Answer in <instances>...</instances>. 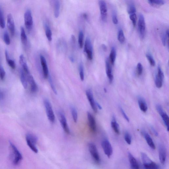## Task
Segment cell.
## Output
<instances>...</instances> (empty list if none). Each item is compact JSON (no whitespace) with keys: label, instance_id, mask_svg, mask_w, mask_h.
Returning <instances> with one entry per match:
<instances>
[{"label":"cell","instance_id":"6da1fadb","mask_svg":"<svg viewBox=\"0 0 169 169\" xmlns=\"http://www.w3.org/2000/svg\"><path fill=\"white\" fill-rule=\"evenodd\" d=\"M9 144L12 162L14 165H18L22 161L23 156L17 147L11 142L10 141Z\"/></svg>","mask_w":169,"mask_h":169},{"label":"cell","instance_id":"7a4b0ae2","mask_svg":"<svg viewBox=\"0 0 169 169\" xmlns=\"http://www.w3.org/2000/svg\"><path fill=\"white\" fill-rule=\"evenodd\" d=\"M141 157L145 169H159V166L152 161L146 153H141Z\"/></svg>","mask_w":169,"mask_h":169},{"label":"cell","instance_id":"3957f363","mask_svg":"<svg viewBox=\"0 0 169 169\" xmlns=\"http://www.w3.org/2000/svg\"><path fill=\"white\" fill-rule=\"evenodd\" d=\"M25 139L30 149L35 153H37L38 150L36 146L38 140L37 137L33 134H28L26 135Z\"/></svg>","mask_w":169,"mask_h":169},{"label":"cell","instance_id":"277c9868","mask_svg":"<svg viewBox=\"0 0 169 169\" xmlns=\"http://www.w3.org/2000/svg\"><path fill=\"white\" fill-rule=\"evenodd\" d=\"M24 20L25 27L29 32L32 30L33 25V20L31 11L28 9L24 14Z\"/></svg>","mask_w":169,"mask_h":169},{"label":"cell","instance_id":"5b68a950","mask_svg":"<svg viewBox=\"0 0 169 169\" xmlns=\"http://www.w3.org/2000/svg\"><path fill=\"white\" fill-rule=\"evenodd\" d=\"M44 104L48 118L51 122H54L55 117L50 102L48 100L45 99L44 101Z\"/></svg>","mask_w":169,"mask_h":169},{"label":"cell","instance_id":"8992f818","mask_svg":"<svg viewBox=\"0 0 169 169\" xmlns=\"http://www.w3.org/2000/svg\"><path fill=\"white\" fill-rule=\"evenodd\" d=\"M84 52L87 55V57L90 60L93 59V47L90 38H87L84 45Z\"/></svg>","mask_w":169,"mask_h":169},{"label":"cell","instance_id":"52a82bcc","mask_svg":"<svg viewBox=\"0 0 169 169\" xmlns=\"http://www.w3.org/2000/svg\"><path fill=\"white\" fill-rule=\"evenodd\" d=\"M138 26L140 37L141 38L143 39L145 35L146 25L144 16L142 14H140L139 15Z\"/></svg>","mask_w":169,"mask_h":169},{"label":"cell","instance_id":"ba28073f","mask_svg":"<svg viewBox=\"0 0 169 169\" xmlns=\"http://www.w3.org/2000/svg\"><path fill=\"white\" fill-rule=\"evenodd\" d=\"M89 149L90 154L94 161L96 163H100V157L96 145L93 143H89Z\"/></svg>","mask_w":169,"mask_h":169},{"label":"cell","instance_id":"9c48e42d","mask_svg":"<svg viewBox=\"0 0 169 169\" xmlns=\"http://www.w3.org/2000/svg\"><path fill=\"white\" fill-rule=\"evenodd\" d=\"M163 73L160 66L158 65L155 78V84L157 88H160L162 87L163 85Z\"/></svg>","mask_w":169,"mask_h":169},{"label":"cell","instance_id":"30bf717a","mask_svg":"<svg viewBox=\"0 0 169 169\" xmlns=\"http://www.w3.org/2000/svg\"><path fill=\"white\" fill-rule=\"evenodd\" d=\"M99 5L101 17L102 21L106 22L107 20V8L106 3L105 1H99Z\"/></svg>","mask_w":169,"mask_h":169},{"label":"cell","instance_id":"8fae6325","mask_svg":"<svg viewBox=\"0 0 169 169\" xmlns=\"http://www.w3.org/2000/svg\"><path fill=\"white\" fill-rule=\"evenodd\" d=\"M101 146L105 154L107 157L110 158L113 152V150L110 142L108 140H104L101 143Z\"/></svg>","mask_w":169,"mask_h":169},{"label":"cell","instance_id":"7c38bea8","mask_svg":"<svg viewBox=\"0 0 169 169\" xmlns=\"http://www.w3.org/2000/svg\"><path fill=\"white\" fill-rule=\"evenodd\" d=\"M7 26L10 34L14 37L15 33V23L12 15L9 14L7 17Z\"/></svg>","mask_w":169,"mask_h":169},{"label":"cell","instance_id":"4fadbf2b","mask_svg":"<svg viewBox=\"0 0 169 169\" xmlns=\"http://www.w3.org/2000/svg\"><path fill=\"white\" fill-rule=\"evenodd\" d=\"M59 116L60 124L64 130L66 134H69L70 131L65 116L63 113L61 112H59Z\"/></svg>","mask_w":169,"mask_h":169},{"label":"cell","instance_id":"5bb4252c","mask_svg":"<svg viewBox=\"0 0 169 169\" xmlns=\"http://www.w3.org/2000/svg\"><path fill=\"white\" fill-rule=\"evenodd\" d=\"M86 95L92 109L95 113H96L97 112V107L96 105V102L94 98L93 92L91 90H88L86 91Z\"/></svg>","mask_w":169,"mask_h":169},{"label":"cell","instance_id":"9a60e30c","mask_svg":"<svg viewBox=\"0 0 169 169\" xmlns=\"http://www.w3.org/2000/svg\"><path fill=\"white\" fill-rule=\"evenodd\" d=\"M40 62L42 65L43 73L44 78H47L49 76V70L47 61L44 56L41 55L40 56Z\"/></svg>","mask_w":169,"mask_h":169},{"label":"cell","instance_id":"2e32d148","mask_svg":"<svg viewBox=\"0 0 169 169\" xmlns=\"http://www.w3.org/2000/svg\"><path fill=\"white\" fill-rule=\"evenodd\" d=\"M106 75L109 79L110 83H111L113 80V75L112 70L109 60L107 59L106 60Z\"/></svg>","mask_w":169,"mask_h":169},{"label":"cell","instance_id":"e0dca14e","mask_svg":"<svg viewBox=\"0 0 169 169\" xmlns=\"http://www.w3.org/2000/svg\"><path fill=\"white\" fill-rule=\"evenodd\" d=\"M87 117L90 129L92 132L95 133L96 131V126L94 117L89 112L87 113Z\"/></svg>","mask_w":169,"mask_h":169},{"label":"cell","instance_id":"ac0fdd59","mask_svg":"<svg viewBox=\"0 0 169 169\" xmlns=\"http://www.w3.org/2000/svg\"><path fill=\"white\" fill-rule=\"evenodd\" d=\"M27 76L28 82L30 85V90L32 93H35L38 90V85L32 75L30 74Z\"/></svg>","mask_w":169,"mask_h":169},{"label":"cell","instance_id":"d6986e66","mask_svg":"<svg viewBox=\"0 0 169 169\" xmlns=\"http://www.w3.org/2000/svg\"><path fill=\"white\" fill-rule=\"evenodd\" d=\"M19 62L20 65L22 66V69L24 72L27 75L30 74L26 60H25L24 56L23 55H21L20 56Z\"/></svg>","mask_w":169,"mask_h":169},{"label":"cell","instance_id":"ffe728a7","mask_svg":"<svg viewBox=\"0 0 169 169\" xmlns=\"http://www.w3.org/2000/svg\"><path fill=\"white\" fill-rule=\"evenodd\" d=\"M158 152L160 162L162 164H164L166 158V151L165 147L162 145H160Z\"/></svg>","mask_w":169,"mask_h":169},{"label":"cell","instance_id":"44dd1931","mask_svg":"<svg viewBox=\"0 0 169 169\" xmlns=\"http://www.w3.org/2000/svg\"><path fill=\"white\" fill-rule=\"evenodd\" d=\"M141 133L143 136L144 137L146 142L149 147L153 149H155V146L152 138L150 135L145 131H143Z\"/></svg>","mask_w":169,"mask_h":169},{"label":"cell","instance_id":"7402d4cb","mask_svg":"<svg viewBox=\"0 0 169 169\" xmlns=\"http://www.w3.org/2000/svg\"><path fill=\"white\" fill-rule=\"evenodd\" d=\"M128 158L131 169H140L139 163L130 153H128Z\"/></svg>","mask_w":169,"mask_h":169},{"label":"cell","instance_id":"603a6c76","mask_svg":"<svg viewBox=\"0 0 169 169\" xmlns=\"http://www.w3.org/2000/svg\"><path fill=\"white\" fill-rule=\"evenodd\" d=\"M20 78L24 88L26 89L28 86L27 76L22 69L20 70Z\"/></svg>","mask_w":169,"mask_h":169},{"label":"cell","instance_id":"cb8c5ba5","mask_svg":"<svg viewBox=\"0 0 169 169\" xmlns=\"http://www.w3.org/2000/svg\"><path fill=\"white\" fill-rule=\"evenodd\" d=\"M138 104L140 110L143 112H146L148 110V106L145 100L141 97L138 98Z\"/></svg>","mask_w":169,"mask_h":169},{"label":"cell","instance_id":"d4e9b609","mask_svg":"<svg viewBox=\"0 0 169 169\" xmlns=\"http://www.w3.org/2000/svg\"><path fill=\"white\" fill-rule=\"evenodd\" d=\"M44 26L46 37L48 40L51 42L52 39V34L50 28L47 22H44Z\"/></svg>","mask_w":169,"mask_h":169},{"label":"cell","instance_id":"484cf974","mask_svg":"<svg viewBox=\"0 0 169 169\" xmlns=\"http://www.w3.org/2000/svg\"><path fill=\"white\" fill-rule=\"evenodd\" d=\"M161 116L162 120L164 123L166 127H167V130L169 131V117L167 114L163 110L158 113Z\"/></svg>","mask_w":169,"mask_h":169},{"label":"cell","instance_id":"4316f807","mask_svg":"<svg viewBox=\"0 0 169 169\" xmlns=\"http://www.w3.org/2000/svg\"><path fill=\"white\" fill-rule=\"evenodd\" d=\"M111 125L112 129H113L116 134H119L120 131L119 126L116 121L115 117H114L113 118L111 121Z\"/></svg>","mask_w":169,"mask_h":169},{"label":"cell","instance_id":"83f0119b","mask_svg":"<svg viewBox=\"0 0 169 169\" xmlns=\"http://www.w3.org/2000/svg\"><path fill=\"white\" fill-rule=\"evenodd\" d=\"M116 56V52L115 48L113 47L111 48L109 55V60L112 65H113L115 63Z\"/></svg>","mask_w":169,"mask_h":169},{"label":"cell","instance_id":"f1b7e54d","mask_svg":"<svg viewBox=\"0 0 169 169\" xmlns=\"http://www.w3.org/2000/svg\"><path fill=\"white\" fill-rule=\"evenodd\" d=\"M54 13L56 18L59 17L60 13V3L59 1H54Z\"/></svg>","mask_w":169,"mask_h":169},{"label":"cell","instance_id":"f546056e","mask_svg":"<svg viewBox=\"0 0 169 169\" xmlns=\"http://www.w3.org/2000/svg\"><path fill=\"white\" fill-rule=\"evenodd\" d=\"M20 39L22 43L24 45H26L28 43V38L24 28H20Z\"/></svg>","mask_w":169,"mask_h":169},{"label":"cell","instance_id":"4dcf8cb0","mask_svg":"<svg viewBox=\"0 0 169 169\" xmlns=\"http://www.w3.org/2000/svg\"><path fill=\"white\" fill-rule=\"evenodd\" d=\"M5 55L7 63L13 69H15L16 68V64L14 60L12 59H10L9 58L8 53L7 50L5 51Z\"/></svg>","mask_w":169,"mask_h":169},{"label":"cell","instance_id":"1f68e13d","mask_svg":"<svg viewBox=\"0 0 169 169\" xmlns=\"http://www.w3.org/2000/svg\"><path fill=\"white\" fill-rule=\"evenodd\" d=\"M148 2L153 7H159L162 6L165 3V1L162 0H153V1H148Z\"/></svg>","mask_w":169,"mask_h":169},{"label":"cell","instance_id":"d6a6232c","mask_svg":"<svg viewBox=\"0 0 169 169\" xmlns=\"http://www.w3.org/2000/svg\"><path fill=\"white\" fill-rule=\"evenodd\" d=\"M168 34L169 30H167L166 33H163L162 35V40L163 45L166 46L167 43L168 45Z\"/></svg>","mask_w":169,"mask_h":169},{"label":"cell","instance_id":"836d02e7","mask_svg":"<svg viewBox=\"0 0 169 169\" xmlns=\"http://www.w3.org/2000/svg\"><path fill=\"white\" fill-rule=\"evenodd\" d=\"M70 109L74 121L75 122H77L78 119L77 111L75 107L73 105H71L70 106Z\"/></svg>","mask_w":169,"mask_h":169},{"label":"cell","instance_id":"e575fe53","mask_svg":"<svg viewBox=\"0 0 169 169\" xmlns=\"http://www.w3.org/2000/svg\"><path fill=\"white\" fill-rule=\"evenodd\" d=\"M127 12L130 15L136 14V9L134 3L131 2L129 4L127 7Z\"/></svg>","mask_w":169,"mask_h":169},{"label":"cell","instance_id":"d590c367","mask_svg":"<svg viewBox=\"0 0 169 169\" xmlns=\"http://www.w3.org/2000/svg\"><path fill=\"white\" fill-rule=\"evenodd\" d=\"M118 39L119 42L121 44L123 43L125 41V38L122 29H120L118 32Z\"/></svg>","mask_w":169,"mask_h":169},{"label":"cell","instance_id":"8d00e7d4","mask_svg":"<svg viewBox=\"0 0 169 169\" xmlns=\"http://www.w3.org/2000/svg\"><path fill=\"white\" fill-rule=\"evenodd\" d=\"M5 27V22L3 11L2 7L0 6V27L4 29Z\"/></svg>","mask_w":169,"mask_h":169},{"label":"cell","instance_id":"74e56055","mask_svg":"<svg viewBox=\"0 0 169 169\" xmlns=\"http://www.w3.org/2000/svg\"><path fill=\"white\" fill-rule=\"evenodd\" d=\"M84 33L82 30L79 32L78 37V43L80 48H82L83 46Z\"/></svg>","mask_w":169,"mask_h":169},{"label":"cell","instance_id":"f35d334b","mask_svg":"<svg viewBox=\"0 0 169 169\" xmlns=\"http://www.w3.org/2000/svg\"><path fill=\"white\" fill-rule=\"evenodd\" d=\"M79 71L80 79L83 81L84 79V66L82 63H81L79 64Z\"/></svg>","mask_w":169,"mask_h":169},{"label":"cell","instance_id":"ab89813d","mask_svg":"<svg viewBox=\"0 0 169 169\" xmlns=\"http://www.w3.org/2000/svg\"><path fill=\"white\" fill-rule=\"evenodd\" d=\"M146 57L149 61L150 65L152 66H154L155 65L156 63L152 56L150 54L148 53L146 54Z\"/></svg>","mask_w":169,"mask_h":169},{"label":"cell","instance_id":"60d3db41","mask_svg":"<svg viewBox=\"0 0 169 169\" xmlns=\"http://www.w3.org/2000/svg\"><path fill=\"white\" fill-rule=\"evenodd\" d=\"M124 138L127 143L130 145L131 143V136L129 132L127 131L125 133Z\"/></svg>","mask_w":169,"mask_h":169},{"label":"cell","instance_id":"b9f144b4","mask_svg":"<svg viewBox=\"0 0 169 169\" xmlns=\"http://www.w3.org/2000/svg\"><path fill=\"white\" fill-rule=\"evenodd\" d=\"M143 70V66L140 63H138L136 66V72L138 76H140L142 73Z\"/></svg>","mask_w":169,"mask_h":169},{"label":"cell","instance_id":"7bdbcfd3","mask_svg":"<svg viewBox=\"0 0 169 169\" xmlns=\"http://www.w3.org/2000/svg\"><path fill=\"white\" fill-rule=\"evenodd\" d=\"M3 40L4 42L7 45L10 43V40L9 35L7 31L5 32L3 34Z\"/></svg>","mask_w":169,"mask_h":169},{"label":"cell","instance_id":"ee69618b","mask_svg":"<svg viewBox=\"0 0 169 169\" xmlns=\"http://www.w3.org/2000/svg\"><path fill=\"white\" fill-rule=\"evenodd\" d=\"M48 78H49V83L51 86V88H52V90L54 92V93L55 94H57V90H56L55 87L54 85V83L52 81V79L51 78V77L49 75Z\"/></svg>","mask_w":169,"mask_h":169},{"label":"cell","instance_id":"f6af8a7d","mask_svg":"<svg viewBox=\"0 0 169 169\" xmlns=\"http://www.w3.org/2000/svg\"><path fill=\"white\" fill-rule=\"evenodd\" d=\"M130 18L131 20L133 25L135 27L136 23L137 16L136 14H132L130 15Z\"/></svg>","mask_w":169,"mask_h":169},{"label":"cell","instance_id":"bcb514c9","mask_svg":"<svg viewBox=\"0 0 169 169\" xmlns=\"http://www.w3.org/2000/svg\"><path fill=\"white\" fill-rule=\"evenodd\" d=\"M6 76V72L3 69L2 66L0 63V78L3 80Z\"/></svg>","mask_w":169,"mask_h":169},{"label":"cell","instance_id":"7dc6e473","mask_svg":"<svg viewBox=\"0 0 169 169\" xmlns=\"http://www.w3.org/2000/svg\"><path fill=\"white\" fill-rule=\"evenodd\" d=\"M112 19L113 22L114 24H116L118 23V20L117 13L115 11L112 13Z\"/></svg>","mask_w":169,"mask_h":169},{"label":"cell","instance_id":"c3c4849f","mask_svg":"<svg viewBox=\"0 0 169 169\" xmlns=\"http://www.w3.org/2000/svg\"><path fill=\"white\" fill-rule=\"evenodd\" d=\"M120 109L121 113L122 116H123V117H124V118L128 122H129L130 121L129 118L127 115L124 109H123L122 108V107H120Z\"/></svg>","mask_w":169,"mask_h":169},{"label":"cell","instance_id":"681fc988","mask_svg":"<svg viewBox=\"0 0 169 169\" xmlns=\"http://www.w3.org/2000/svg\"><path fill=\"white\" fill-rule=\"evenodd\" d=\"M65 42L64 41L60 40L58 43L59 48L63 50L65 48Z\"/></svg>","mask_w":169,"mask_h":169},{"label":"cell","instance_id":"f907efd6","mask_svg":"<svg viewBox=\"0 0 169 169\" xmlns=\"http://www.w3.org/2000/svg\"><path fill=\"white\" fill-rule=\"evenodd\" d=\"M4 95L3 92L0 90V101L4 99Z\"/></svg>","mask_w":169,"mask_h":169},{"label":"cell","instance_id":"816d5d0a","mask_svg":"<svg viewBox=\"0 0 169 169\" xmlns=\"http://www.w3.org/2000/svg\"><path fill=\"white\" fill-rule=\"evenodd\" d=\"M151 129L152 130V131L153 133H154V134L156 136H158V134L157 131L156 130L153 128V127H151Z\"/></svg>","mask_w":169,"mask_h":169},{"label":"cell","instance_id":"f5cc1de1","mask_svg":"<svg viewBox=\"0 0 169 169\" xmlns=\"http://www.w3.org/2000/svg\"><path fill=\"white\" fill-rule=\"evenodd\" d=\"M102 48L105 51H106L107 50V47L105 44H102L101 46Z\"/></svg>","mask_w":169,"mask_h":169},{"label":"cell","instance_id":"db71d44e","mask_svg":"<svg viewBox=\"0 0 169 169\" xmlns=\"http://www.w3.org/2000/svg\"><path fill=\"white\" fill-rule=\"evenodd\" d=\"M96 105L97 107H98V108L100 110L102 109L101 106L98 103V102H96Z\"/></svg>","mask_w":169,"mask_h":169},{"label":"cell","instance_id":"11a10c76","mask_svg":"<svg viewBox=\"0 0 169 169\" xmlns=\"http://www.w3.org/2000/svg\"><path fill=\"white\" fill-rule=\"evenodd\" d=\"M69 59L71 61V62H72L73 63L75 61L74 58L73 57V56H70V57H69Z\"/></svg>","mask_w":169,"mask_h":169},{"label":"cell","instance_id":"9f6ffc18","mask_svg":"<svg viewBox=\"0 0 169 169\" xmlns=\"http://www.w3.org/2000/svg\"><path fill=\"white\" fill-rule=\"evenodd\" d=\"M83 18L85 19H88V15H87V14L84 13L83 14Z\"/></svg>","mask_w":169,"mask_h":169}]
</instances>
